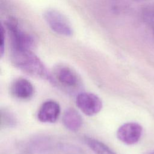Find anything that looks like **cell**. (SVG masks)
<instances>
[{
	"instance_id": "cell-7",
	"label": "cell",
	"mask_w": 154,
	"mask_h": 154,
	"mask_svg": "<svg viewBox=\"0 0 154 154\" xmlns=\"http://www.w3.org/2000/svg\"><path fill=\"white\" fill-rule=\"evenodd\" d=\"M10 93L16 99L27 100L32 97L34 93V88L29 81L23 78L14 79L10 88Z\"/></svg>"
},
{
	"instance_id": "cell-6",
	"label": "cell",
	"mask_w": 154,
	"mask_h": 154,
	"mask_svg": "<svg viewBox=\"0 0 154 154\" xmlns=\"http://www.w3.org/2000/svg\"><path fill=\"white\" fill-rule=\"evenodd\" d=\"M143 132L142 126L136 122H128L120 126L117 131V138L123 143L132 145L140 139Z\"/></svg>"
},
{
	"instance_id": "cell-8",
	"label": "cell",
	"mask_w": 154,
	"mask_h": 154,
	"mask_svg": "<svg viewBox=\"0 0 154 154\" xmlns=\"http://www.w3.org/2000/svg\"><path fill=\"white\" fill-rule=\"evenodd\" d=\"M60 110V105L57 102L51 100L46 101L40 107L37 118L43 123H54L58 119Z\"/></svg>"
},
{
	"instance_id": "cell-10",
	"label": "cell",
	"mask_w": 154,
	"mask_h": 154,
	"mask_svg": "<svg viewBox=\"0 0 154 154\" xmlns=\"http://www.w3.org/2000/svg\"><path fill=\"white\" fill-rule=\"evenodd\" d=\"M85 141L96 154H117L107 145L98 140L86 137L85 138Z\"/></svg>"
},
{
	"instance_id": "cell-13",
	"label": "cell",
	"mask_w": 154,
	"mask_h": 154,
	"mask_svg": "<svg viewBox=\"0 0 154 154\" xmlns=\"http://www.w3.org/2000/svg\"><path fill=\"white\" fill-rule=\"evenodd\" d=\"M1 35H0V52L1 55L2 56L4 51V47H5V31L4 28L2 26H1V32H0Z\"/></svg>"
},
{
	"instance_id": "cell-5",
	"label": "cell",
	"mask_w": 154,
	"mask_h": 154,
	"mask_svg": "<svg viewBox=\"0 0 154 154\" xmlns=\"http://www.w3.org/2000/svg\"><path fill=\"white\" fill-rule=\"evenodd\" d=\"M76 103L83 113L89 116L97 114L102 108L101 99L97 95L88 92L79 93L76 96Z\"/></svg>"
},
{
	"instance_id": "cell-14",
	"label": "cell",
	"mask_w": 154,
	"mask_h": 154,
	"mask_svg": "<svg viewBox=\"0 0 154 154\" xmlns=\"http://www.w3.org/2000/svg\"><path fill=\"white\" fill-rule=\"evenodd\" d=\"M147 154H154V152H149V153H148Z\"/></svg>"
},
{
	"instance_id": "cell-2",
	"label": "cell",
	"mask_w": 154,
	"mask_h": 154,
	"mask_svg": "<svg viewBox=\"0 0 154 154\" xmlns=\"http://www.w3.org/2000/svg\"><path fill=\"white\" fill-rule=\"evenodd\" d=\"M50 80L67 91H76L81 86V80L76 72L64 65L58 66L54 69Z\"/></svg>"
},
{
	"instance_id": "cell-15",
	"label": "cell",
	"mask_w": 154,
	"mask_h": 154,
	"mask_svg": "<svg viewBox=\"0 0 154 154\" xmlns=\"http://www.w3.org/2000/svg\"><path fill=\"white\" fill-rule=\"evenodd\" d=\"M136 1H143V0H135Z\"/></svg>"
},
{
	"instance_id": "cell-12",
	"label": "cell",
	"mask_w": 154,
	"mask_h": 154,
	"mask_svg": "<svg viewBox=\"0 0 154 154\" xmlns=\"http://www.w3.org/2000/svg\"><path fill=\"white\" fill-rule=\"evenodd\" d=\"M143 20L150 27L154 35V8L147 7L145 8L143 13Z\"/></svg>"
},
{
	"instance_id": "cell-3",
	"label": "cell",
	"mask_w": 154,
	"mask_h": 154,
	"mask_svg": "<svg viewBox=\"0 0 154 154\" xmlns=\"http://www.w3.org/2000/svg\"><path fill=\"white\" fill-rule=\"evenodd\" d=\"M43 17L48 26L56 34L65 37H70L73 34V28L70 23L60 11L49 9L44 13Z\"/></svg>"
},
{
	"instance_id": "cell-11",
	"label": "cell",
	"mask_w": 154,
	"mask_h": 154,
	"mask_svg": "<svg viewBox=\"0 0 154 154\" xmlns=\"http://www.w3.org/2000/svg\"><path fill=\"white\" fill-rule=\"evenodd\" d=\"M1 127H11L15 125L16 119L13 115L7 109L1 110Z\"/></svg>"
},
{
	"instance_id": "cell-4",
	"label": "cell",
	"mask_w": 154,
	"mask_h": 154,
	"mask_svg": "<svg viewBox=\"0 0 154 154\" xmlns=\"http://www.w3.org/2000/svg\"><path fill=\"white\" fill-rule=\"evenodd\" d=\"M11 38V49H31L34 41L28 32L24 31L14 19H10L6 23Z\"/></svg>"
},
{
	"instance_id": "cell-1",
	"label": "cell",
	"mask_w": 154,
	"mask_h": 154,
	"mask_svg": "<svg viewBox=\"0 0 154 154\" xmlns=\"http://www.w3.org/2000/svg\"><path fill=\"white\" fill-rule=\"evenodd\" d=\"M11 58L14 65L24 73L33 77L50 80L51 75L31 49H11Z\"/></svg>"
},
{
	"instance_id": "cell-9",
	"label": "cell",
	"mask_w": 154,
	"mask_h": 154,
	"mask_svg": "<svg viewBox=\"0 0 154 154\" xmlns=\"http://www.w3.org/2000/svg\"><path fill=\"white\" fill-rule=\"evenodd\" d=\"M64 126L71 131H77L82 126V119L81 115L73 108L67 109L63 116Z\"/></svg>"
}]
</instances>
